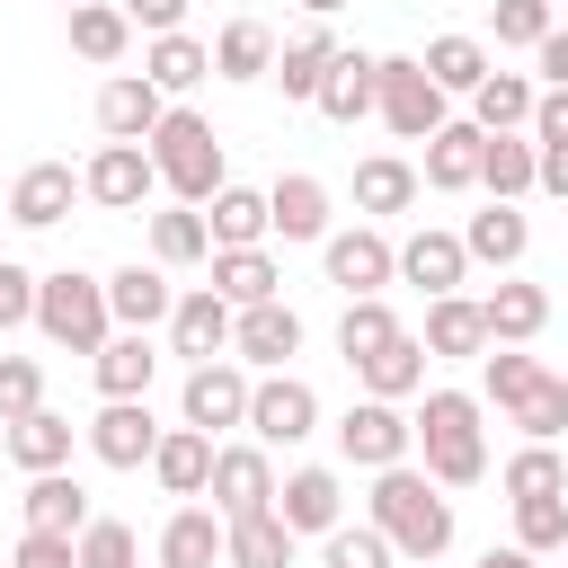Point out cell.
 I'll use <instances>...</instances> for the list:
<instances>
[{"mask_svg": "<svg viewBox=\"0 0 568 568\" xmlns=\"http://www.w3.org/2000/svg\"><path fill=\"white\" fill-rule=\"evenodd\" d=\"M373 515V532L390 541V559H408V568H426V559H444L453 550V497H435V479L426 470H373V497H364Z\"/></svg>", "mask_w": 568, "mask_h": 568, "instance_id": "1", "label": "cell"}, {"mask_svg": "<svg viewBox=\"0 0 568 568\" xmlns=\"http://www.w3.org/2000/svg\"><path fill=\"white\" fill-rule=\"evenodd\" d=\"M142 151H151V169H160V186H169L178 204H213V195L231 186V178H222V133H213L195 106H169Z\"/></svg>", "mask_w": 568, "mask_h": 568, "instance_id": "2", "label": "cell"}, {"mask_svg": "<svg viewBox=\"0 0 568 568\" xmlns=\"http://www.w3.org/2000/svg\"><path fill=\"white\" fill-rule=\"evenodd\" d=\"M417 444H426V479L435 488H470L488 470V444H479V399L470 390H426V408L408 417Z\"/></svg>", "mask_w": 568, "mask_h": 568, "instance_id": "3", "label": "cell"}, {"mask_svg": "<svg viewBox=\"0 0 568 568\" xmlns=\"http://www.w3.org/2000/svg\"><path fill=\"white\" fill-rule=\"evenodd\" d=\"M36 328H44L53 346H71V355H98V346L115 337V320H106V284L80 275V266L36 275Z\"/></svg>", "mask_w": 568, "mask_h": 568, "instance_id": "4", "label": "cell"}, {"mask_svg": "<svg viewBox=\"0 0 568 568\" xmlns=\"http://www.w3.org/2000/svg\"><path fill=\"white\" fill-rule=\"evenodd\" d=\"M373 115L399 133V142H435L453 115H444V89L417 71V53H373Z\"/></svg>", "mask_w": 568, "mask_h": 568, "instance_id": "5", "label": "cell"}, {"mask_svg": "<svg viewBox=\"0 0 568 568\" xmlns=\"http://www.w3.org/2000/svg\"><path fill=\"white\" fill-rule=\"evenodd\" d=\"M408 444H417V426H408L390 399H355V408L337 417V453H346L355 470H399Z\"/></svg>", "mask_w": 568, "mask_h": 568, "instance_id": "6", "label": "cell"}, {"mask_svg": "<svg viewBox=\"0 0 568 568\" xmlns=\"http://www.w3.org/2000/svg\"><path fill=\"white\" fill-rule=\"evenodd\" d=\"M311 426H320V390H311L302 373L248 382V435H257V444H302Z\"/></svg>", "mask_w": 568, "mask_h": 568, "instance_id": "7", "label": "cell"}, {"mask_svg": "<svg viewBox=\"0 0 568 568\" xmlns=\"http://www.w3.org/2000/svg\"><path fill=\"white\" fill-rule=\"evenodd\" d=\"M204 497H213V515H222V524L266 515V506H275V462H266V444H231V453H213Z\"/></svg>", "mask_w": 568, "mask_h": 568, "instance_id": "8", "label": "cell"}, {"mask_svg": "<svg viewBox=\"0 0 568 568\" xmlns=\"http://www.w3.org/2000/svg\"><path fill=\"white\" fill-rule=\"evenodd\" d=\"M320 257H328V284H337L346 302H364V293H382V284L399 275V248H390L382 231H328Z\"/></svg>", "mask_w": 568, "mask_h": 568, "instance_id": "9", "label": "cell"}, {"mask_svg": "<svg viewBox=\"0 0 568 568\" xmlns=\"http://www.w3.org/2000/svg\"><path fill=\"white\" fill-rule=\"evenodd\" d=\"M178 408H186V426L195 435H222V426H248V373L240 364H195L186 373V390H178Z\"/></svg>", "mask_w": 568, "mask_h": 568, "instance_id": "10", "label": "cell"}, {"mask_svg": "<svg viewBox=\"0 0 568 568\" xmlns=\"http://www.w3.org/2000/svg\"><path fill=\"white\" fill-rule=\"evenodd\" d=\"M151 186H160V169H151V151H142V142H106V151L80 169V195H89V204H106V213H133Z\"/></svg>", "mask_w": 568, "mask_h": 568, "instance_id": "11", "label": "cell"}, {"mask_svg": "<svg viewBox=\"0 0 568 568\" xmlns=\"http://www.w3.org/2000/svg\"><path fill=\"white\" fill-rule=\"evenodd\" d=\"M89 453H98L106 470H142V462L160 453V426H151V399H106V408L89 417Z\"/></svg>", "mask_w": 568, "mask_h": 568, "instance_id": "12", "label": "cell"}, {"mask_svg": "<svg viewBox=\"0 0 568 568\" xmlns=\"http://www.w3.org/2000/svg\"><path fill=\"white\" fill-rule=\"evenodd\" d=\"M275 524L302 541V532H337L346 524V488H337V470H293V479H275Z\"/></svg>", "mask_w": 568, "mask_h": 568, "instance_id": "13", "label": "cell"}, {"mask_svg": "<svg viewBox=\"0 0 568 568\" xmlns=\"http://www.w3.org/2000/svg\"><path fill=\"white\" fill-rule=\"evenodd\" d=\"M231 355L284 373V355H302V311H293V302H248V311L231 320Z\"/></svg>", "mask_w": 568, "mask_h": 568, "instance_id": "14", "label": "cell"}, {"mask_svg": "<svg viewBox=\"0 0 568 568\" xmlns=\"http://www.w3.org/2000/svg\"><path fill=\"white\" fill-rule=\"evenodd\" d=\"M160 115H169V98H160L142 71H115V80L98 89V133H106V142H151Z\"/></svg>", "mask_w": 568, "mask_h": 568, "instance_id": "15", "label": "cell"}, {"mask_svg": "<svg viewBox=\"0 0 568 568\" xmlns=\"http://www.w3.org/2000/svg\"><path fill=\"white\" fill-rule=\"evenodd\" d=\"M231 302L213 293V284H195V293H178V311H169V346L186 355V364H213L222 346H231Z\"/></svg>", "mask_w": 568, "mask_h": 568, "instance_id": "16", "label": "cell"}, {"mask_svg": "<svg viewBox=\"0 0 568 568\" xmlns=\"http://www.w3.org/2000/svg\"><path fill=\"white\" fill-rule=\"evenodd\" d=\"M169 311H178V293H169L160 266H115V275H106V320H115V328L151 337V320H169Z\"/></svg>", "mask_w": 568, "mask_h": 568, "instance_id": "17", "label": "cell"}, {"mask_svg": "<svg viewBox=\"0 0 568 568\" xmlns=\"http://www.w3.org/2000/svg\"><path fill=\"white\" fill-rule=\"evenodd\" d=\"M18 515H27V532H62V541H80V524H89V488H80L71 470H36L27 497H18Z\"/></svg>", "mask_w": 568, "mask_h": 568, "instance_id": "18", "label": "cell"}, {"mask_svg": "<svg viewBox=\"0 0 568 568\" xmlns=\"http://www.w3.org/2000/svg\"><path fill=\"white\" fill-rule=\"evenodd\" d=\"M71 195H80V178H71L62 160H36V169L9 186V222H18V231H53V222L71 213Z\"/></svg>", "mask_w": 568, "mask_h": 568, "instance_id": "19", "label": "cell"}, {"mask_svg": "<svg viewBox=\"0 0 568 568\" xmlns=\"http://www.w3.org/2000/svg\"><path fill=\"white\" fill-rule=\"evenodd\" d=\"M266 231H284V240H328V186H320L311 169L275 178V186H266Z\"/></svg>", "mask_w": 568, "mask_h": 568, "instance_id": "20", "label": "cell"}, {"mask_svg": "<svg viewBox=\"0 0 568 568\" xmlns=\"http://www.w3.org/2000/svg\"><path fill=\"white\" fill-rule=\"evenodd\" d=\"M399 275L435 302V293H453L462 275H470V257H462V231H417V240H399Z\"/></svg>", "mask_w": 568, "mask_h": 568, "instance_id": "21", "label": "cell"}, {"mask_svg": "<svg viewBox=\"0 0 568 568\" xmlns=\"http://www.w3.org/2000/svg\"><path fill=\"white\" fill-rule=\"evenodd\" d=\"M151 479H160L169 497H204V479H213V435H195V426H160Z\"/></svg>", "mask_w": 568, "mask_h": 568, "instance_id": "22", "label": "cell"}, {"mask_svg": "<svg viewBox=\"0 0 568 568\" xmlns=\"http://www.w3.org/2000/svg\"><path fill=\"white\" fill-rule=\"evenodd\" d=\"M417 71H426L444 98H470V89H479L497 62H488V44H479V36H435V44L417 53Z\"/></svg>", "mask_w": 568, "mask_h": 568, "instance_id": "23", "label": "cell"}, {"mask_svg": "<svg viewBox=\"0 0 568 568\" xmlns=\"http://www.w3.org/2000/svg\"><path fill=\"white\" fill-rule=\"evenodd\" d=\"M328 124H364L373 115V53H346L337 44V62H328V80H320V98H311Z\"/></svg>", "mask_w": 568, "mask_h": 568, "instance_id": "24", "label": "cell"}, {"mask_svg": "<svg viewBox=\"0 0 568 568\" xmlns=\"http://www.w3.org/2000/svg\"><path fill=\"white\" fill-rule=\"evenodd\" d=\"M479 151H488V133H479V124H444V133L426 142V186H435V195L479 186Z\"/></svg>", "mask_w": 568, "mask_h": 568, "instance_id": "25", "label": "cell"}, {"mask_svg": "<svg viewBox=\"0 0 568 568\" xmlns=\"http://www.w3.org/2000/svg\"><path fill=\"white\" fill-rule=\"evenodd\" d=\"M195 213H204V240H213V248H257V240H266V195H257V186H222V195L195 204Z\"/></svg>", "mask_w": 568, "mask_h": 568, "instance_id": "26", "label": "cell"}, {"mask_svg": "<svg viewBox=\"0 0 568 568\" xmlns=\"http://www.w3.org/2000/svg\"><path fill=\"white\" fill-rule=\"evenodd\" d=\"M479 320H488V346H524V337H541L550 293H541V284H497V293L479 302Z\"/></svg>", "mask_w": 568, "mask_h": 568, "instance_id": "27", "label": "cell"}, {"mask_svg": "<svg viewBox=\"0 0 568 568\" xmlns=\"http://www.w3.org/2000/svg\"><path fill=\"white\" fill-rule=\"evenodd\" d=\"M222 568H293V532L275 524V506L222 524Z\"/></svg>", "mask_w": 568, "mask_h": 568, "instance_id": "28", "label": "cell"}, {"mask_svg": "<svg viewBox=\"0 0 568 568\" xmlns=\"http://www.w3.org/2000/svg\"><path fill=\"white\" fill-rule=\"evenodd\" d=\"M160 568H222V515L178 506V515L160 524Z\"/></svg>", "mask_w": 568, "mask_h": 568, "instance_id": "29", "label": "cell"}, {"mask_svg": "<svg viewBox=\"0 0 568 568\" xmlns=\"http://www.w3.org/2000/svg\"><path fill=\"white\" fill-rule=\"evenodd\" d=\"M142 80L169 98V89H195V80H213V44H195L186 27L178 36H151V53H142Z\"/></svg>", "mask_w": 568, "mask_h": 568, "instance_id": "30", "label": "cell"}, {"mask_svg": "<svg viewBox=\"0 0 568 568\" xmlns=\"http://www.w3.org/2000/svg\"><path fill=\"white\" fill-rule=\"evenodd\" d=\"M532 98H541V89H532L524 71H488V80L470 89V124H479V133H515V124H532Z\"/></svg>", "mask_w": 568, "mask_h": 568, "instance_id": "31", "label": "cell"}, {"mask_svg": "<svg viewBox=\"0 0 568 568\" xmlns=\"http://www.w3.org/2000/svg\"><path fill=\"white\" fill-rule=\"evenodd\" d=\"M275 257L266 248H213V293L231 302V311H248V302H275Z\"/></svg>", "mask_w": 568, "mask_h": 568, "instance_id": "32", "label": "cell"}, {"mask_svg": "<svg viewBox=\"0 0 568 568\" xmlns=\"http://www.w3.org/2000/svg\"><path fill=\"white\" fill-rule=\"evenodd\" d=\"M426 355H479L488 346V320H479V302H462V293H435L426 302V337H417Z\"/></svg>", "mask_w": 568, "mask_h": 568, "instance_id": "33", "label": "cell"}, {"mask_svg": "<svg viewBox=\"0 0 568 568\" xmlns=\"http://www.w3.org/2000/svg\"><path fill=\"white\" fill-rule=\"evenodd\" d=\"M89 364H98V390H106V399H142V390H151V373H160L151 337H133V328H124V337H106Z\"/></svg>", "mask_w": 568, "mask_h": 568, "instance_id": "34", "label": "cell"}, {"mask_svg": "<svg viewBox=\"0 0 568 568\" xmlns=\"http://www.w3.org/2000/svg\"><path fill=\"white\" fill-rule=\"evenodd\" d=\"M355 373H364V399H390V408H399V399H408V390L426 382V346H417V337L399 328V337H390L382 355H364Z\"/></svg>", "mask_w": 568, "mask_h": 568, "instance_id": "35", "label": "cell"}, {"mask_svg": "<svg viewBox=\"0 0 568 568\" xmlns=\"http://www.w3.org/2000/svg\"><path fill=\"white\" fill-rule=\"evenodd\" d=\"M328 62H337V36H328V27H302V36L275 53V71H266V80H284V98H320Z\"/></svg>", "mask_w": 568, "mask_h": 568, "instance_id": "36", "label": "cell"}, {"mask_svg": "<svg viewBox=\"0 0 568 568\" xmlns=\"http://www.w3.org/2000/svg\"><path fill=\"white\" fill-rule=\"evenodd\" d=\"M524 240H532V222H524L515 204H488V213H470L462 257H479V266H515V257H524Z\"/></svg>", "mask_w": 568, "mask_h": 568, "instance_id": "37", "label": "cell"}, {"mask_svg": "<svg viewBox=\"0 0 568 568\" xmlns=\"http://www.w3.org/2000/svg\"><path fill=\"white\" fill-rule=\"evenodd\" d=\"M9 462L36 479V470H62L71 462V417H53V408H36V417H18L9 426Z\"/></svg>", "mask_w": 568, "mask_h": 568, "instance_id": "38", "label": "cell"}, {"mask_svg": "<svg viewBox=\"0 0 568 568\" xmlns=\"http://www.w3.org/2000/svg\"><path fill=\"white\" fill-rule=\"evenodd\" d=\"M124 44H133V18L124 9H106V0H80L71 9V53L80 62H124Z\"/></svg>", "mask_w": 568, "mask_h": 568, "instance_id": "39", "label": "cell"}, {"mask_svg": "<svg viewBox=\"0 0 568 568\" xmlns=\"http://www.w3.org/2000/svg\"><path fill=\"white\" fill-rule=\"evenodd\" d=\"M213 71H222V80H266V71H275V36H266L257 18H231V27L213 36Z\"/></svg>", "mask_w": 568, "mask_h": 568, "instance_id": "40", "label": "cell"}, {"mask_svg": "<svg viewBox=\"0 0 568 568\" xmlns=\"http://www.w3.org/2000/svg\"><path fill=\"white\" fill-rule=\"evenodd\" d=\"M355 204H364V213H408V204H417V169L390 160V151L355 160Z\"/></svg>", "mask_w": 568, "mask_h": 568, "instance_id": "41", "label": "cell"}, {"mask_svg": "<svg viewBox=\"0 0 568 568\" xmlns=\"http://www.w3.org/2000/svg\"><path fill=\"white\" fill-rule=\"evenodd\" d=\"M532 169H541V151H532V142H515V133H488V151H479V186H488L497 204H515V195L532 186Z\"/></svg>", "mask_w": 568, "mask_h": 568, "instance_id": "42", "label": "cell"}, {"mask_svg": "<svg viewBox=\"0 0 568 568\" xmlns=\"http://www.w3.org/2000/svg\"><path fill=\"white\" fill-rule=\"evenodd\" d=\"M151 257H160V266H204V257H213V240H204V213H195V204H169V213H151Z\"/></svg>", "mask_w": 568, "mask_h": 568, "instance_id": "43", "label": "cell"}, {"mask_svg": "<svg viewBox=\"0 0 568 568\" xmlns=\"http://www.w3.org/2000/svg\"><path fill=\"white\" fill-rule=\"evenodd\" d=\"M399 337V320H390V302L382 293H364V302H346V320H337V355L346 364H364V355H382Z\"/></svg>", "mask_w": 568, "mask_h": 568, "instance_id": "44", "label": "cell"}, {"mask_svg": "<svg viewBox=\"0 0 568 568\" xmlns=\"http://www.w3.org/2000/svg\"><path fill=\"white\" fill-rule=\"evenodd\" d=\"M506 497L524 506V497H568V462H559V444H524L515 462H506Z\"/></svg>", "mask_w": 568, "mask_h": 568, "instance_id": "45", "label": "cell"}, {"mask_svg": "<svg viewBox=\"0 0 568 568\" xmlns=\"http://www.w3.org/2000/svg\"><path fill=\"white\" fill-rule=\"evenodd\" d=\"M506 417H515L532 444H559V435H568V382H559V373H541V382H532V390H524Z\"/></svg>", "mask_w": 568, "mask_h": 568, "instance_id": "46", "label": "cell"}, {"mask_svg": "<svg viewBox=\"0 0 568 568\" xmlns=\"http://www.w3.org/2000/svg\"><path fill=\"white\" fill-rule=\"evenodd\" d=\"M71 559H80V568H142V541H133V524L89 515V524H80V541H71Z\"/></svg>", "mask_w": 568, "mask_h": 568, "instance_id": "47", "label": "cell"}, {"mask_svg": "<svg viewBox=\"0 0 568 568\" xmlns=\"http://www.w3.org/2000/svg\"><path fill=\"white\" fill-rule=\"evenodd\" d=\"M515 550H568V497H524L515 506Z\"/></svg>", "mask_w": 568, "mask_h": 568, "instance_id": "48", "label": "cell"}, {"mask_svg": "<svg viewBox=\"0 0 568 568\" xmlns=\"http://www.w3.org/2000/svg\"><path fill=\"white\" fill-rule=\"evenodd\" d=\"M328 550H320V568H399L390 559V541L373 532V524H337V532H320Z\"/></svg>", "mask_w": 568, "mask_h": 568, "instance_id": "49", "label": "cell"}, {"mask_svg": "<svg viewBox=\"0 0 568 568\" xmlns=\"http://www.w3.org/2000/svg\"><path fill=\"white\" fill-rule=\"evenodd\" d=\"M36 408H44L36 355H0V426H18V417H36Z\"/></svg>", "mask_w": 568, "mask_h": 568, "instance_id": "50", "label": "cell"}, {"mask_svg": "<svg viewBox=\"0 0 568 568\" xmlns=\"http://www.w3.org/2000/svg\"><path fill=\"white\" fill-rule=\"evenodd\" d=\"M479 382H488V399H497V408H515V399H524V390L541 382V364H532V355H515V346H497Z\"/></svg>", "mask_w": 568, "mask_h": 568, "instance_id": "51", "label": "cell"}, {"mask_svg": "<svg viewBox=\"0 0 568 568\" xmlns=\"http://www.w3.org/2000/svg\"><path fill=\"white\" fill-rule=\"evenodd\" d=\"M488 18H497V44H524V53L550 36V0H497Z\"/></svg>", "mask_w": 568, "mask_h": 568, "instance_id": "52", "label": "cell"}, {"mask_svg": "<svg viewBox=\"0 0 568 568\" xmlns=\"http://www.w3.org/2000/svg\"><path fill=\"white\" fill-rule=\"evenodd\" d=\"M36 320V275L18 257H0V328H27Z\"/></svg>", "mask_w": 568, "mask_h": 568, "instance_id": "53", "label": "cell"}, {"mask_svg": "<svg viewBox=\"0 0 568 568\" xmlns=\"http://www.w3.org/2000/svg\"><path fill=\"white\" fill-rule=\"evenodd\" d=\"M9 568H80V559H71V541H62V532H18Z\"/></svg>", "mask_w": 568, "mask_h": 568, "instance_id": "54", "label": "cell"}, {"mask_svg": "<svg viewBox=\"0 0 568 568\" xmlns=\"http://www.w3.org/2000/svg\"><path fill=\"white\" fill-rule=\"evenodd\" d=\"M124 18H133L142 36H178V18H186V0H124Z\"/></svg>", "mask_w": 568, "mask_h": 568, "instance_id": "55", "label": "cell"}, {"mask_svg": "<svg viewBox=\"0 0 568 568\" xmlns=\"http://www.w3.org/2000/svg\"><path fill=\"white\" fill-rule=\"evenodd\" d=\"M532 142H568V89L532 98Z\"/></svg>", "mask_w": 568, "mask_h": 568, "instance_id": "56", "label": "cell"}, {"mask_svg": "<svg viewBox=\"0 0 568 568\" xmlns=\"http://www.w3.org/2000/svg\"><path fill=\"white\" fill-rule=\"evenodd\" d=\"M532 62H541V80H550V89H568V27H550V36L532 44Z\"/></svg>", "mask_w": 568, "mask_h": 568, "instance_id": "57", "label": "cell"}, {"mask_svg": "<svg viewBox=\"0 0 568 568\" xmlns=\"http://www.w3.org/2000/svg\"><path fill=\"white\" fill-rule=\"evenodd\" d=\"M541 151V169H532V186H550V195H568V142H532Z\"/></svg>", "mask_w": 568, "mask_h": 568, "instance_id": "58", "label": "cell"}, {"mask_svg": "<svg viewBox=\"0 0 568 568\" xmlns=\"http://www.w3.org/2000/svg\"><path fill=\"white\" fill-rule=\"evenodd\" d=\"M479 568H532V550H488Z\"/></svg>", "mask_w": 568, "mask_h": 568, "instance_id": "59", "label": "cell"}, {"mask_svg": "<svg viewBox=\"0 0 568 568\" xmlns=\"http://www.w3.org/2000/svg\"><path fill=\"white\" fill-rule=\"evenodd\" d=\"M302 9H311V18H337V9H346V0H302Z\"/></svg>", "mask_w": 568, "mask_h": 568, "instance_id": "60", "label": "cell"}, {"mask_svg": "<svg viewBox=\"0 0 568 568\" xmlns=\"http://www.w3.org/2000/svg\"><path fill=\"white\" fill-rule=\"evenodd\" d=\"M71 9H80V0H71Z\"/></svg>", "mask_w": 568, "mask_h": 568, "instance_id": "61", "label": "cell"}]
</instances>
